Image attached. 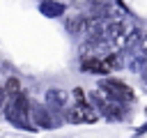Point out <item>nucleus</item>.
<instances>
[{"label": "nucleus", "instance_id": "obj_3", "mask_svg": "<svg viewBox=\"0 0 147 138\" xmlns=\"http://www.w3.org/2000/svg\"><path fill=\"white\" fill-rule=\"evenodd\" d=\"M113 99H117V101H122V103H126V101H133V90L126 85V83H122V80H117V78H106V80H101L99 83Z\"/></svg>", "mask_w": 147, "mask_h": 138}, {"label": "nucleus", "instance_id": "obj_4", "mask_svg": "<svg viewBox=\"0 0 147 138\" xmlns=\"http://www.w3.org/2000/svg\"><path fill=\"white\" fill-rule=\"evenodd\" d=\"M83 71H87V74H108L110 67L106 64L103 57H83Z\"/></svg>", "mask_w": 147, "mask_h": 138}, {"label": "nucleus", "instance_id": "obj_7", "mask_svg": "<svg viewBox=\"0 0 147 138\" xmlns=\"http://www.w3.org/2000/svg\"><path fill=\"white\" fill-rule=\"evenodd\" d=\"M138 48H140V53H142V55L147 57V32H145V34L140 37V46H138Z\"/></svg>", "mask_w": 147, "mask_h": 138}, {"label": "nucleus", "instance_id": "obj_1", "mask_svg": "<svg viewBox=\"0 0 147 138\" xmlns=\"http://www.w3.org/2000/svg\"><path fill=\"white\" fill-rule=\"evenodd\" d=\"M108 44L113 46V51H122V48H129V39H131V28L126 23H122L119 18L110 21L108 25V34H106Z\"/></svg>", "mask_w": 147, "mask_h": 138}, {"label": "nucleus", "instance_id": "obj_5", "mask_svg": "<svg viewBox=\"0 0 147 138\" xmlns=\"http://www.w3.org/2000/svg\"><path fill=\"white\" fill-rule=\"evenodd\" d=\"M18 94H23V85L16 76H9L5 83V97H18Z\"/></svg>", "mask_w": 147, "mask_h": 138}, {"label": "nucleus", "instance_id": "obj_6", "mask_svg": "<svg viewBox=\"0 0 147 138\" xmlns=\"http://www.w3.org/2000/svg\"><path fill=\"white\" fill-rule=\"evenodd\" d=\"M67 99H69V94H67L64 90H51V92H48V103H51V106H57V108H60V106L67 103Z\"/></svg>", "mask_w": 147, "mask_h": 138}, {"label": "nucleus", "instance_id": "obj_2", "mask_svg": "<svg viewBox=\"0 0 147 138\" xmlns=\"http://www.w3.org/2000/svg\"><path fill=\"white\" fill-rule=\"evenodd\" d=\"M64 117L69 122H74V124H92V122H96L99 113L87 101H78V103H74V108H69L64 113Z\"/></svg>", "mask_w": 147, "mask_h": 138}]
</instances>
